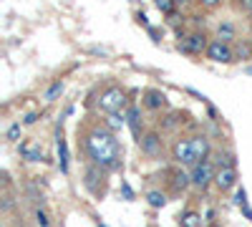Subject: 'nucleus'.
I'll list each match as a JSON object with an SVG mask.
<instances>
[{"label":"nucleus","mask_w":252,"mask_h":227,"mask_svg":"<svg viewBox=\"0 0 252 227\" xmlns=\"http://www.w3.org/2000/svg\"><path fill=\"white\" fill-rule=\"evenodd\" d=\"M189 141H192V152H194V159L197 164L209 159V152H212V144H209V139L204 134H197V136H189Z\"/></svg>","instance_id":"9d476101"},{"label":"nucleus","mask_w":252,"mask_h":227,"mask_svg":"<svg viewBox=\"0 0 252 227\" xmlns=\"http://www.w3.org/2000/svg\"><path fill=\"white\" fill-rule=\"evenodd\" d=\"M35 225H38V227H51V217H48V212H46L43 207L35 210Z\"/></svg>","instance_id":"412c9836"},{"label":"nucleus","mask_w":252,"mask_h":227,"mask_svg":"<svg viewBox=\"0 0 252 227\" xmlns=\"http://www.w3.org/2000/svg\"><path fill=\"white\" fill-rule=\"evenodd\" d=\"M20 131H23V127H20V121L10 124V127H8V139H10V141H18V139H20Z\"/></svg>","instance_id":"4be33fe9"},{"label":"nucleus","mask_w":252,"mask_h":227,"mask_svg":"<svg viewBox=\"0 0 252 227\" xmlns=\"http://www.w3.org/2000/svg\"><path fill=\"white\" fill-rule=\"evenodd\" d=\"M172 157H174V162L184 164V167H194V164H197L194 152H192V141H189V139H177V141H174Z\"/></svg>","instance_id":"0eeeda50"},{"label":"nucleus","mask_w":252,"mask_h":227,"mask_svg":"<svg viewBox=\"0 0 252 227\" xmlns=\"http://www.w3.org/2000/svg\"><path fill=\"white\" fill-rule=\"evenodd\" d=\"M61 94H63V81H53V84L46 89V96H43V98H46V101H56Z\"/></svg>","instance_id":"a211bd4d"},{"label":"nucleus","mask_w":252,"mask_h":227,"mask_svg":"<svg viewBox=\"0 0 252 227\" xmlns=\"http://www.w3.org/2000/svg\"><path fill=\"white\" fill-rule=\"evenodd\" d=\"M38 121V114H28L26 119H23V124H26V127H31V124H35Z\"/></svg>","instance_id":"bb28decb"},{"label":"nucleus","mask_w":252,"mask_h":227,"mask_svg":"<svg viewBox=\"0 0 252 227\" xmlns=\"http://www.w3.org/2000/svg\"><path fill=\"white\" fill-rule=\"evenodd\" d=\"M207 35L204 33H189V35H184L179 43H177V48L182 51V53H187V56H199L202 51H207Z\"/></svg>","instance_id":"39448f33"},{"label":"nucleus","mask_w":252,"mask_h":227,"mask_svg":"<svg viewBox=\"0 0 252 227\" xmlns=\"http://www.w3.org/2000/svg\"><path fill=\"white\" fill-rule=\"evenodd\" d=\"M204 53H207L209 61H215V64H232L235 61V53L229 48V43H222V40H212Z\"/></svg>","instance_id":"423d86ee"},{"label":"nucleus","mask_w":252,"mask_h":227,"mask_svg":"<svg viewBox=\"0 0 252 227\" xmlns=\"http://www.w3.org/2000/svg\"><path fill=\"white\" fill-rule=\"evenodd\" d=\"M242 212H245V217H247V220H252V207H250V204H245Z\"/></svg>","instance_id":"c85d7f7f"},{"label":"nucleus","mask_w":252,"mask_h":227,"mask_svg":"<svg viewBox=\"0 0 252 227\" xmlns=\"http://www.w3.org/2000/svg\"><path fill=\"white\" fill-rule=\"evenodd\" d=\"M174 3H177V5H187V3H189V0H174Z\"/></svg>","instance_id":"c756f323"},{"label":"nucleus","mask_w":252,"mask_h":227,"mask_svg":"<svg viewBox=\"0 0 252 227\" xmlns=\"http://www.w3.org/2000/svg\"><path fill=\"white\" fill-rule=\"evenodd\" d=\"M215 174H217V169L212 167V162L204 159V162L194 164V169H192V184H194L197 190H207L209 182H215Z\"/></svg>","instance_id":"20e7f679"},{"label":"nucleus","mask_w":252,"mask_h":227,"mask_svg":"<svg viewBox=\"0 0 252 227\" xmlns=\"http://www.w3.org/2000/svg\"><path fill=\"white\" fill-rule=\"evenodd\" d=\"M136 20H139V23H141V26H144V28H152V26H149V18H146V15H144V13H141V10H139V13H136Z\"/></svg>","instance_id":"393cba45"},{"label":"nucleus","mask_w":252,"mask_h":227,"mask_svg":"<svg viewBox=\"0 0 252 227\" xmlns=\"http://www.w3.org/2000/svg\"><path fill=\"white\" fill-rule=\"evenodd\" d=\"M240 8L245 13H252V0H240Z\"/></svg>","instance_id":"a878e982"},{"label":"nucleus","mask_w":252,"mask_h":227,"mask_svg":"<svg viewBox=\"0 0 252 227\" xmlns=\"http://www.w3.org/2000/svg\"><path fill=\"white\" fill-rule=\"evenodd\" d=\"M146 202H149L152 207L161 210L164 204H166V195H164V192H159V190H149V192H146Z\"/></svg>","instance_id":"2eb2a0df"},{"label":"nucleus","mask_w":252,"mask_h":227,"mask_svg":"<svg viewBox=\"0 0 252 227\" xmlns=\"http://www.w3.org/2000/svg\"><path fill=\"white\" fill-rule=\"evenodd\" d=\"M139 147H141V154H146V157H159L161 154V136L157 134V131H149V134H144L141 139H139Z\"/></svg>","instance_id":"6e6552de"},{"label":"nucleus","mask_w":252,"mask_h":227,"mask_svg":"<svg viewBox=\"0 0 252 227\" xmlns=\"http://www.w3.org/2000/svg\"><path fill=\"white\" fill-rule=\"evenodd\" d=\"M154 5L164 13V15H174V0H154Z\"/></svg>","instance_id":"aec40b11"},{"label":"nucleus","mask_w":252,"mask_h":227,"mask_svg":"<svg viewBox=\"0 0 252 227\" xmlns=\"http://www.w3.org/2000/svg\"><path fill=\"white\" fill-rule=\"evenodd\" d=\"M20 154H23L28 162H40L43 159V152L35 149V147H28V144H20Z\"/></svg>","instance_id":"f3484780"},{"label":"nucleus","mask_w":252,"mask_h":227,"mask_svg":"<svg viewBox=\"0 0 252 227\" xmlns=\"http://www.w3.org/2000/svg\"><path fill=\"white\" fill-rule=\"evenodd\" d=\"M121 195H124L126 202H131V199H134V190H131V184H129V182H121Z\"/></svg>","instance_id":"b1692460"},{"label":"nucleus","mask_w":252,"mask_h":227,"mask_svg":"<svg viewBox=\"0 0 252 227\" xmlns=\"http://www.w3.org/2000/svg\"><path fill=\"white\" fill-rule=\"evenodd\" d=\"M217 35H220L217 40H222V43H227V40L235 35V28H232V23H222V26L217 28Z\"/></svg>","instance_id":"6ab92c4d"},{"label":"nucleus","mask_w":252,"mask_h":227,"mask_svg":"<svg viewBox=\"0 0 252 227\" xmlns=\"http://www.w3.org/2000/svg\"><path fill=\"white\" fill-rule=\"evenodd\" d=\"M235 204H237V207H245V204H247V192H245V187H240L237 192H235V199H232Z\"/></svg>","instance_id":"5701e85b"},{"label":"nucleus","mask_w":252,"mask_h":227,"mask_svg":"<svg viewBox=\"0 0 252 227\" xmlns=\"http://www.w3.org/2000/svg\"><path fill=\"white\" fill-rule=\"evenodd\" d=\"M164 104H166L164 91H159V89H146V91H144V106H146V109L157 111V109H161Z\"/></svg>","instance_id":"9b49d317"},{"label":"nucleus","mask_w":252,"mask_h":227,"mask_svg":"<svg viewBox=\"0 0 252 227\" xmlns=\"http://www.w3.org/2000/svg\"><path fill=\"white\" fill-rule=\"evenodd\" d=\"M56 149H58V167L63 174H68V144L63 139L61 129H58V136H56Z\"/></svg>","instance_id":"f8f14e48"},{"label":"nucleus","mask_w":252,"mask_h":227,"mask_svg":"<svg viewBox=\"0 0 252 227\" xmlns=\"http://www.w3.org/2000/svg\"><path fill=\"white\" fill-rule=\"evenodd\" d=\"M250 56H252V43H250Z\"/></svg>","instance_id":"473e14b6"},{"label":"nucleus","mask_w":252,"mask_h":227,"mask_svg":"<svg viewBox=\"0 0 252 227\" xmlns=\"http://www.w3.org/2000/svg\"><path fill=\"white\" fill-rule=\"evenodd\" d=\"M83 147H86V154L91 159V164L101 169H119L121 164V144L116 139V134L109 127H91L83 136Z\"/></svg>","instance_id":"f257e3e1"},{"label":"nucleus","mask_w":252,"mask_h":227,"mask_svg":"<svg viewBox=\"0 0 252 227\" xmlns=\"http://www.w3.org/2000/svg\"><path fill=\"white\" fill-rule=\"evenodd\" d=\"M215 184H217L220 192L232 190L235 184H237V169L235 167H220L217 174H215Z\"/></svg>","instance_id":"1a4fd4ad"},{"label":"nucleus","mask_w":252,"mask_h":227,"mask_svg":"<svg viewBox=\"0 0 252 227\" xmlns=\"http://www.w3.org/2000/svg\"><path fill=\"white\" fill-rule=\"evenodd\" d=\"M179 227H202V215L194 212V210H187L179 217Z\"/></svg>","instance_id":"4468645a"},{"label":"nucleus","mask_w":252,"mask_h":227,"mask_svg":"<svg viewBox=\"0 0 252 227\" xmlns=\"http://www.w3.org/2000/svg\"><path fill=\"white\" fill-rule=\"evenodd\" d=\"M220 3H222V0H202L204 8H215V5H220Z\"/></svg>","instance_id":"cd10ccee"},{"label":"nucleus","mask_w":252,"mask_h":227,"mask_svg":"<svg viewBox=\"0 0 252 227\" xmlns=\"http://www.w3.org/2000/svg\"><path fill=\"white\" fill-rule=\"evenodd\" d=\"M83 184H86V190L96 197H103V192H106V169L96 167V164H91V167H86V174H83Z\"/></svg>","instance_id":"7ed1b4c3"},{"label":"nucleus","mask_w":252,"mask_h":227,"mask_svg":"<svg viewBox=\"0 0 252 227\" xmlns=\"http://www.w3.org/2000/svg\"><path fill=\"white\" fill-rule=\"evenodd\" d=\"M96 106H98V111H103V114H119V111L126 106V91H124L121 86L103 89L101 96L96 98Z\"/></svg>","instance_id":"f03ea898"},{"label":"nucleus","mask_w":252,"mask_h":227,"mask_svg":"<svg viewBox=\"0 0 252 227\" xmlns=\"http://www.w3.org/2000/svg\"><path fill=\"white\" fill-rule=\"evenodd\" d=\"M139 109L136 106H129V111H126V124H129V129L136 139H141V129H139Z\"/></svg>","instance_id":"ddd939ff"},{"label":"nucleus","mask_w":252,"mask_h":227,"mask_svg":"<svg viewBox=\"0 0 252 227\" xmlns=\"http://www.w3.org/2000/svg\"><path fill=\"white\" fill-rule=\"evenodd\" d=\"M124 124H126V114H124V111H119V114H109V119H106V127H109L111 131H119Z\"/></svg>","instance_id":"dca6fc26"},{"label":"nucleus","mask_w":252,"mask_h":227,"mask_svg":"<svg viewBox=\"0 0 252 227\" xmlns=\"http://www.w3.org/2000/svg\"><path fill=\"white\" fill-rule=\"evenodd\" d=\"M98 227H106V225H103V222H98Z\"/></svg>","instance_id":"2f4dec72"},{"label":"nucleus","mask_w":252,"mask_h":227,"mask_svg":"<svg viewBox=\"0 0 252 227\" xmlns=\"http://www.w3.org/2000/svg\"><path fill=\"white\" fill-rule=\"evenodd\" d=\"M245 73H247V76H252V66H250V68H247V71H245Z\"/></svg>","instance_id":"7c9ffc66"}]
</instances>
